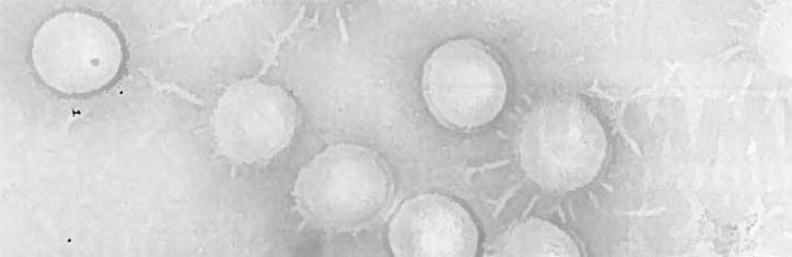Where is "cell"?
I'll use <instances>...</instances> for the list:
<instances>
[{
	"instance_id": "7a4b0ae2",
	"label": "cell",
	"mask_w": 792,
	"mask_h": 257,
	"mask_svg": "<svg viewBox=\"0 0 792 257\" xmlns=\"http://www.w3.org/2000/svg\"><path fill=\"white\" fill-rule=\"evenodd\" d=\"M421 92L429 112L440 124L473 129L498 116L508 86L501 66L484 44L457 38L440 45L427 58Z\"/></svg>"
},
{
	"instance_id": "277c9868",
	"label": "cell",
	"mask_w": 792,
	"mask_h": 257,
	"mask_svg": "<svg viewBox=\"0 0 792 257\" xmlns=\"http://www.w3.org/2000/svg\"><path fill=\"white\" fill-rule=\"evenodd\" d=\"M521 168L541 187H570L594 168L596 139L586 115L569 105H547L528 114L517 138Z\"/></svg>"
},
{
	"instance_id": "8992f818",
	"label": "cell",
	"mask_w": 792,
	"mask_h": 257,
	"mask_svg": "<svg viewBox=\"0 0 792 257\" xmlns=\"http://www.w3.org/2000/svg\"><path fill=\"white\" fill-rule=\"evenodd\" d=\"M489 252L504 257L578 255L566 234L539 219L512 225L494 240Z\"/></svg>"
},
{
	"instance_id": "3957f363",
	"label": "cell",
	"mask_w": 792,
	"mask_h": 257,
	"mask_svg": "<svg viewBox=\"0 0 792 257\" xmlns=\"http://www.w3.org/2000/svg\"><path fill=\"white\" fill-rule=\"evenodd\" d=\"M213 120L219 145L228 156L266 163L292 140L298 106L281 86L248 80L225 93Z\"/></svg>"
},
{
	"instance_id": "6da1fadb",
	"label": "cell",
	"mask_w": 792,
	"mask_h": 257,
	"mask_svg": "<svg viewBox=\"0 0 792 257\" xmlns=\"http://www.w3.org/2000/svg\"><path fill=\"white\" fill-rule=\"evenodd\" d=\"M393 190L392 174L375 151L337 143L300 170L292 196L305 222L326 232L348 233L378 218Z\"/></svg>"
},
{
	"instance_id": "5b68a950",
	"label": "cell",
	"mask_w": 792,
	"mask_h": 257,
	"mask_svg": "<svg viewBox=\"0 0 792 257\" xmlns=\"http://www.w3.org/2000/svg\"><path fill=\"white\" fill-rule=\"evenodd\" d=\"M389 248L397 257H473L479 232L470 213L441 194H420L393 214L387 231Z\"/></svg>"
}]
</instances>
